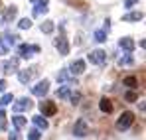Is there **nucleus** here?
Masks as SVG:
<instances>
[{
  "mask_svg": "<svg viewBox=\"0 0 146 140\" xmlns=\"http://www.w3.org/2000/svg\"><path fill=\"white\" fill-rule=\"evenodd\" d=\"M132 122H134V113L124 111L121 117L117 118V130H126V128H130Z\"/></svg>",
  "mask_w": 146,
  "mask_h": 140,
  "instance_id": "1",
  "label": "nucleus"
},
{
  "mask_svg": "<svg viewBox=\"0 0 146 140\" xmlns=\"http://www.w3.org/2000/svg\"><path fill=\"white\" fill-rule=\"evenodd\" d=\"M73 136H75V138H85V136H89V124H87L85 118H79V120L75 122V126H73Z\"/></svg>",
  "mask_w": 146,
  "mask_h": 140,
  "instance_id": "2",
  "label": "nucleus"
},
{
  "mask_svg": "<svg viewBox=\"0 0 146 140\" xmlns=\"http://www.w3.org/2000/svg\"><path fill=\"white\" fill-rule=\"evenodd\" d=\"M53 46H55V49H57V51H59V55H67V53H69V42H67V38H65L63 30H61V34L55 38Z\"/></svg>",
  "mask_w": 146,
  "mask_h": 140,
  "instance_id": "3",
  "label": "nucleus"
},
{
  "mask_svg": "<svg viewBox=\"0 0 146 140\" xmlns=\"http://www.w3.org/2000/svg\"><path fill=\"white\" fill-rule=\"evenodd\" d=\"M38 75V67H28V69H18V79H20V83H24L28 85L34 77Z\"/></svg>",
  "mask_w": 146,
  "mask_h": 140,
  "instance_id": "4",
  "label": "nucleus"
},
{
  "mask_svg": "<svg viewBox=\"0 0 146 140\" xmlns=\"http://www.w3.org/2000/svg\"><path fill=\"white\" fill-rule=\"evenodd\" d=\"M87 59H89L91 63H95V65H103V63L107 61V53H105L103 49H95V51H91V53L87 55Z\"/></svg>",
  "mask_w": 146,
  "mask_h": 140,
  "instance_id": "5",
  "label": "nucleus"
},
{
  "mask_svg": "<svg viewBox=\"0 0 146 140\" xmlns=\"http://www.w3.org/2000/svg\"><path fill=\"white\" fill-rule=\"evenodd\" d=\"M18 63H20L18 57H12V59H8V61H4V63H2V73H4V75L16 73V71H18Z\"/></svg>",
  "mask_w": 146,
  "mask_h": 140,
  "instance_id": "6",
  "label": "nucleus"
},
{
  "mask_svg": "<svg viewBox=\"0 0 146 140\" xmlns=\"http://www.w3.org/2000/svg\"><path fill=\"white\" fill-rule=\"evenodd\" d=\"M32 53H40V46H28V44H22L18 47V55L20 57H32Z\"/></svg>",
  "mask_w": 146,
  "mask_h": 140,
  "instance_id": "7",
  "label": "nucleus"
},
{
  "mask_svg": "<svg viewBox=\"0 0 146 140\" xmlns=\"http://www.w3.org/2000/svg\"><path fill=\"white\" fill-rule=\"evenodd\" d=\"M30 109H32V101H30L28 97L16 101V103L12 105V111H14V113H24V111H30Z\"/></svg>",
  "mask_w": 146,
  "mask_h": 140,
  "instance_id": "8",
  "label": "nucleus"
},
{
  "mask_svg": "<svg viewBox=\"0 0 146 140\" xmlns=\"http://www.w3.org/2000/svg\"><path fill=\"white\" fill-rule=\"evenodd\" d=\"M40 111H42L44 117H53V115L57 113V107H55V103H51V101H44V103H40Z\"/></svg>",
  "mask_w": 146,
  "mask_h": 140,
  "instance_id": "9",
  "label": "nucleus"
},
{
  "mask_svg": "<svg viewBox=\"0 0 146 140\" xmlns=\"http://www.w3.org/2000/svg\"><path fill=\"white\" fill-rule=\"evenodd\" d=\"M49 91V81L48 79H44V81H40L36 87H32V93L36 95V97H44V95H48Z\"/></svg>",
  "mask_w": 146,
  "mask_h": 140,
  "instance_id": "10",
  "label": "nucleus"
},
{
  "mask_svg": "<svg viewBox=\"0 0 146 140\" xmlns=\"http://www.w3.org/2000/svg\"><path fill=\"white\" fill-rule=\"evenodd\" d=\"M69 73H71L73 77L75 75H83L85 73V61L83 59H75L71 65H69Z\"/></svg>",
  "mask_w": 146,
  "mask_h": 140,
  "instance_id": "11",
  "label": "nucleus"
},
{
  "mask_svg": "<svg viewBox=\"0 0 146 140\" xmlns=\"http://www.w3.org/2000/svg\"><path fill=\"white\" fill-rule=\"evenodd\" d=\"M16 16H18V8L16 6H8L6 8V12H4V16H2V22L4 24H10L16 20Z\"/></svg>",
  "mask_w": 146,
  "mask_h": 140,
  "instance_id": "12",
  "label": "nucleus"
},
{
  "mask_svg": "<svg viewBox=\"0 0 146 140\" xmlns=\"http://www.w3.org/2000/svg\"><path fill=\"white\" fill-rule=\"evenodd\" d=\"M119 46H121L122 49H126V51H132V49L136 47V44H134L132 38H121V40H119Z\"/></svg>",
  "mask_w": 146,
  "mask_h": 140,
  "instance_id": "13",
  "label": "nucleus"
},
{
  "mask_svg": "<svg viewBox=\"0 0 146 140\" xmlns=\"http://www.w3.org/2000/svg\"><path fill=\"white\" fill-rule=\"evenodd\" d=\"M32 122L36 124V128H40V130H46L49 124H48V120L42 117V115H36V117H32Z\"/></svg>",
  "mask_w": 146,
  "mask_h": 140,
  "instance_id": "14",
  "label": "nucleus"
},
{
  "mask_svg": "<svg viewBox=\"0 0 146 140\" xmlns=\"http://www.w3.org/2000/svg\"><path fill=\"white\" fill-rule=\"evenodd\" d=\"M144 18V14L142 12H128V14H124L122 16V20L124 22H138V20H142Z\"/></svg>",
  "mask_w": 146,
  "mask_h": 140,
  "instance_id": "15",
  "label": "nucleus"
},
{
  "mask_svg": "<svg viewBox=\"0 0 146 140\" xmlns=\"http://www.w3.org/2000/svg\"><path fill=\"white\" fill-rule=\"evenodd\" d=\"M99 109H101L103 113H107V115H109V113H113V103H111V101L105 97V99H101V103H99Z\"/></svg>",
  "mask_w": 146,
  "mask_h": 140,
  "instance_id": "16",
  "label": "nucleus"
},
{
  "mask_svg": "<svg viewBox=\"0 0 146 140\" xmlns=\"http://www.w3.org/2000/svg\"><path fill=\"white\" fill-rule=\"evenodd\" d=\"M20 38L16 36V34H4V44L8 47H12V46H16V42H18Z\"/></svg>",
  "mask_w": 146,
  "mask_h": 140,
  "instance_id": "17",
  "label": "nucleus"
},
{
  "mask_svg": "<svg viewBox=\"0 0 146 140\" xmlns=\"http://www.w3.org/2000/svg\"><path fill=\"white\" fill-rule=\"evenodd\" d=\"M117 63H119V65H122V67H126V65H132V63H134V57L126 53V55L119 57V61H117Z\"/></svg>",
  "mask_w": 146,
  "mask_h": 140,
  "instance_id": "18",
  "label": "nucleus"
},
{
  "mask_svg": "<svg viewBox=\"0 0 146 140\" xmlns=\"http://www.w3.org/2000/svg\"><path fill=\"white\" fill-rule=\"evenodd\" d=\"M40 30H42L44 34H51V32L55 30V24L51 22V20H46V22H44L42 26H40Z\"/></svg>",
  "mask_w": 146,
  "mask_h": 140,
  "instance_id": "19",
  "label": "nucleus"
},
{
  "mask_svg": "<svg viewBox=\"0 0 146 140\" xmlns=\"http://www.w3.org/2000/svg\"><path fill=\"white\" fill-rule=\"evenodd\" d=\"M71 73H69V69H61L59 71V73H57V81H61V83H63V81H71Z\"/></svg>",
  "mask_w": 146,
  "mask_h": 140,
  "instance_id": "20",
  "label": "nucleus"
},
{
  "mask_svg": "<svg viewBox=\"0 0 146 140\" xmlns=\"http://www.w3.org/2000/svg\"><path fill=\"white\" fill-rule=\"evenodd\" d=\"M69 93H71V87H69V85H63V87L57 89V97H59V99H67Z\"/></svg>",
  "mask_w": 146,
  "mask_h": 140,
  "instance_id": "21",
  "label": "nucleus"
},
{
  "mask_svg": "<svg viewBox=\"0 0 146 140\" xmlns=\"http://www.w3.org/2000/svg\"><path fill=\"white\" fill-rule=\"evenodd\" d=\"M12 120H14V124H16V128H24L26 124H28V120H26V118L22 117V115H16V117L12 118Z\"/></svg>",
  "mask_w": 146,
  "mask_h": 140,
  "instance_id": "22",
  "label": "nucleus"
},
{
  "mask_svg": "<svg viewBox=\"0 0 146 140\" xmlns=\"http://www.w3.org/2000/svg\"><path fill=\"white\" fill-rule=\"evenodd\" d=\"M95 42H99V44L107 42V32H105V30H99V32H95Z\"/></svg>",
  "mask_w": 146,
  "mask_h": 140,
  "instance_id": "23",
  "label": "nucleus"
},
{
  "mask_svg": "<svg viewBox=\"0 0 146 140\" xmlns=\"http://www.w3.org/2000/svg\"><path fill=\"white\" fill-rule=\"evenodd\" d=\"M14 101V97H12V93H6L2 99H0V107H6V105H10Z\"/></svg>",
  "mask_w": 146,
  "mask_h": 140,
  "instance_id": "24",
  "label": "nucleus"
},
{
  "mask_svg": "<svg viewBox=\"0 0 146 140\" xmlns=\"http://www.w3.org/2000/svg\"><path fill=\"white\" fill-rule=\"evenodd\" d=\"M28 138H32V140L42 138V132H40V128H32V130L28 132Z\"/></svg>",
  "mask_w": 146,
  "mask_h": 140,
  "instance_id": "25",
  "label": "nucleus"
},
{
  "mask_svg": "<svg viewBox=\"0 0 146 140\" xmlns=\"http://www.w3.org/2000/svg\"><path fill=\"white\" fill-rule=\"evenodd\" d=\"M0 128H2V130H6V128H8V122H6V113L2 111V107H0Z\"/></svg>",
  "mask_w": 146,
  "mask_h": 140,
  "instance_id": "26",
  "label": "nucleus"
},
{
  "mask_svg": "<svg viewBox=\"0 0 146 140\" xmlns=\"http://www.w3.org/2000/svg\"><path fill=\"white\" fill-rule=\"evenodd\" d=\"M69 101H71L73 105H79V101H81V93L79 91H75V93H69V97H67Z\"/></svg>",
  "mask_w": 146,
  "mask_h": 140,
  "instance_id": "27",
  "label": "nucleus"
},
{
  "mask_svg": "<svg viewBox=\"0 0 146 140\" xmlns=\"http://www.w3.org/2000/svg\"><path fill=\"white\" fill-rule=\"evenodd\" d=\"M126 87H136L138 85V81H136V77H124V81H122Z\"/></svg>",
  "mask_w": 146,
  "mask_h": 140,
  "instance_id": "28",
  "label": "nucleus"
},
{
  "mask_svg": "<svg viewBox=\"0 0 146 140\" xmlns=\"http://www.w3.org/2000/svg\"><path fill=\"white\" fill-rule=\"evenodd\" d=\"M18 26H20L22 30H30V28H32V20H30V18H22Z\"/></svg>",
  "mask_w": 146,
  "mask_h": 140,
  "instance_id": "29",
  "label": "nucleus"
},
{
  "mask_svg": "<svg viewBox=\"0 0 146 140\" xmlns=\"http://www.w3.org/2000/svg\"><path fill=\"white\" fill-rule=\"evenodd\" d=\"M124 99H126L128 103H134V101H138V95L134 93V91H128V93L124 95Z\"/></svg>",
  "mask_w": 146,
  "mask_h": 140,
  "instance_id": "30",
  "label": "nucleus"
},
{
  "mask_svg": "<svg viewBox=\"0 0 146 140\" xmlns=\"http://www.w3.org/2000/svg\"><path fill=\"white\" fill-rule=\"evenodd\" d=\"M46 12H48L46 6H34V16H42V14H46Z\"/></svg>",
  "mask_w": 146,
  "mask_h": 140,
  "instance_id": "31",
  "label": "nucleus"
},
{
  "mask_svg": "<svg viewBox=\"0 0 146 140\" xmlns=\"http://www.w3.org/2000/svg\"><path fill=\"white\" fill-rule=\"evenodd\" d=\"M67 4H73V6H81V8H85V2L83 0H65Z\"/></svg>",
  "mask_w": 146,
  "mask_h": 140,
  "instance_id": "32",
  "label": "nucleus"
},
{
  "mask_svg": "<svg viewBox=\"0 0 146 140\" xmlns=\"http://www.w3.org/2000/svg\"><path fill=\"white\" fill-rule=\"evenodd\" d=\"M8 53V46L4 44V40H0V55H6Z\"/></svg>",
  "mask_w": 146,
  "mask_h": 140,
  "instance_id": "33",
  "label": "nucleus"
},
{
  "mask_svg": "<svg viewBox=\"0 0 146 140\" xmlns=\"http://www.w3.org/2000/svg\"><path fill=\"white\" fill-rule=\"evenodd\" d=\"M34 6H48V2L49 0H30Z\"/></svg>",
  "mask_w": 146,
  "mask_h": 140,
  "instance_id": "34",
  "label": "nucleus"
},
{
  "mask_svg": "<svg viewBox=\"0 0 146 140\" xmlns=\"http://www.w3.org/2000/svg\"><path fill=\"white\" fill-rule=\"evenodd\" d=\"M134 4H138V0H126L124 2V8H132Z\"/></svg>",
  "mask_w": 146,
  "mask_h": 140,
  "instance_id": "35",
  "label": "nucleus"
},
{
  "mask_svg": "<svg viewBox=\"0 0 146 140\" xmlns=\"http://www.w3.org/2000/svg\"><path fill=\"white\" fill-rule=\"evenodd\" d=\"M8 138H10V140H12V138H14V140H16V138H20V134H18V130H14L12 134H8Z\"/></svg>",
  "mask_w": 146,
  "mask_h": 140,
  "instance_id": "36",
  "label": "nucleus"
},
{
  "mask_svg": "<svg viewBox=\"0 0 146 140\" xmlns=\"http://www.w3.org/2000/svg\"><path fill=\"white\" fill-rule=\"evenodd\" d=\"M6 87H8V85H6V81H4V79H0V91H6Z\"/></svg>",
  "mask_w": 146,
  "mask_h": 140,
  "instance_id": "37",
  "label": "nucleus"
}]
</instances>
